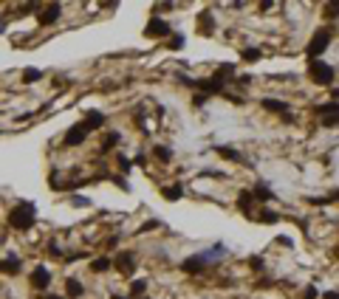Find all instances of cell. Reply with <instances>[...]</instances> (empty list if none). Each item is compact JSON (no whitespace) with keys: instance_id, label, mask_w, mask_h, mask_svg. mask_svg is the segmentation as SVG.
Returning a JSON list of instances; mask_svg holds the SVG:
<instances>
[{"instance_id":"cell-1","label":"cell","mask_w":339,"mask_h":299,"mask_svg":"<svg viewBox=\"0 0 339 299\" xmlns=\"http://www.w3.org/2000/svg\"><path fill=\"white\" fill-rule=\"evenodd\" d=\"M34 220H37V206H34L31 200H20V203H14V206H11V212H9L11 229L28 231L34 226Z\"/></svg>"},{"instance_id":"cell-2","label":"cell","mask_w":339,"mask_h":299,"mask_svg":"<svg viewBox=\"0 0 339 299\" xmlns=\"http://www.w3.org/2000/svg\"><path fill=\"white\" fill-rule=\"evenodd\" d=\"M308 79L314 82V85L331 88L334 79H337V71H334V65H328L325 59H311L308 62Z\"/></svg>"},{"instance_id":"cell-3","label":"cell","mask_w":339,"mask_h":299,"mask_svg":"<svg viewBox=\"0 0 339 299\" xmlns=\"http://www.w3.org/2000/svg\"><path fill=\"white\" fill-rule=\"evenodd\" d=\"M328 46H331V28H319V31H314L311 43H308V48H305V54H308V62H311V59H319V57H322V54L328 51Z\"/></svg>"},{"instance_id":"cell-4","label":"cell","mask_w":339,"mask_h":299,"mask_svg":"<svg viewBox=\"0 0 339 299\" xmlns=\"http://www.w3.org/2000/svg\"><path fill=\"white\" fill-rule=\"evenodd\" d=\"M113 265H116V271L124 276H133L136 274V254L133 251H119L116 254V260H113Z\"/></svg>"},{"instance_id":"cell-5","label":"cell","mask_w":339,"mask_h":299,"mask_svg":"<svg viewBox=\"0 0 339 299\" xmlns=\"http://www.w3.org/2000/svg\"><path fill=\"white\" fill-rule=\"evenodd\" d=\"M316 110H319L322 127H337L339 125V102H325V104H319Z\"/></svg>"},{"instance_id":"cell-6","label":"cell","mask_w":339,"mask_h":299,"mask_svg":"<svg viewBox=\"0 0 339 299\" xmlns=\"http://www.w3.org/2000/svg\"><path fill=\"white\" fill-rule=\"evenodd\" d=\"M28 279H31V288L34 291H48V285H51V271H48V268H45V265H34V271H31V276H28Z\"/></svg>"},{"instance_id":"cell-7","label":"cell","mask_w":339,"mask_h":299,"mask_svg":"<svg viewBox=\"0 0 339 299\" xmlns=\"http://www.w3.org/2000/svg\"><path fill=\"white\" fill-rule=\"evenodd\" d=\"M144 37H153V40H156V37H170V23L167 20H161V17H150V20H147V28H144Z\"/></svg>"},{"instance_id":"cell-8","label":"cell","mask_w":339,"mask_h":299,"mask_svg":"<svg viewBox=\"0 0 339 299\" xmlns=\"http://www.w3.org/2000/svg\"><path fill=\"white\" fill-rule=\"evenodd\" d=\"M85 138H88V130L79 122V125H74L65 136H62V144H65V147H79V144H85Z\"/></svg>"},{"instance_id":"cell-9","label":"cell","mask_w":339,"mask_h":299,"mask_svg":"<svg viewBox=\"0 0 339 299\" xmlns=\"http://www.w3.org/2000/svg\"><path fill=\"white\" fill-rule=\"evenodd\" d=\"M206 254H195V257H187L184 263H181V271H187V274H203L206 271Z\"/></svg>"},{"instance_id":"cell-10","label":"cell","mask_w":339,"mask_h":299,"mask_svg":"<svg viewBox=\"0 0 339 299\" xmlns=\"http://www.w3.org/2000/svg\"><path fill=\"white\" fill-rule=\"evenodd\" d=\"M105 125H108V116L102 113V110H88V113H85V119H82V127H85L88 133H93V130H102Z\"/></svg>"},{"instance_id":"cell-11","label":"cell","mask_w":339,"mask_h":299,"mask_svg":"<svg viewBox=\"0 0 339 299\" xmlns=\"http://www.w3.org/2000/svg\"><path fill=\"white\" fill-rule=\"evenodd\" d=\"M237 209L254 220V195H252V189H240L237 192Z\"/></svg>"},{"instance_id":"cell-12","label":"cell","mask_w":339,"mask_h":299,"mask_svg":"<svg viewBox=\"0 0 339 299\" xmlns=\"http://www.w3.org/2000/svg\"><path fill=\"white\" fill-rule=\"evenodd\" d=\"M59 14H62V6L59 3H51V6H45L43 12H40V25H51V23H56L59 20Z\"/></svg>"},{"instance_id":"cell-13","label":"cell","mask_w":339,"mask_h":299,"mask_svg":"<svg viewBox=\"0 0 339 299\" xmlns=\"http://www.w3.org/2000/svg\"><path fill=\"white\" fill-rule=\"evenodd\" d=\"M23 271V263H20V257H3L0 260V274H9V276H17Z\"/></svg>"},{"instance_id":"cell-14","label":"cell","mask_w":339,"mask_h":299,"mask_svg":"<svg viewBox=\"0 0 339 299\" xmlns=\"http://www.w3.org/2000/svg\"><path fill=\"white\" fill-rule=\"evenodd\" d=\"M260 104L266 107V110H271V113H288V104L282 102V99H260Z\"/></svg>"},{"instance_id":"cell-15","label":"cell","mask_w":339,"mask_h":299,"mask_svg":"<svg viewBox=\"0 0 339 299\" xmlns=\"http://www.w3.org/2000/svg\"><path fill=\"white\" fill-rule=\"evenodd\" d=\"M224 158H229V161H237V164H249L246 158H243V152H237L235 147H226V144H221V147H215Z\"/></svg>"},{"instance_id":"cell-16","label":"cell","mask_w":339,"mask_h":299,"mask_svg":"<svg viewBox=\"0 0 339 299\" xmlns=\"http://www.w3.org/2000/svg\"><path fill=\"white\" fill-rule=\"evenodd\" d=\"M252 195H254V200H260V203H269L271 198H274V192H271L266 184H260V181H257V184H254V189H252Z\"/></svg>"},{"instance_id":"cell-17","label":"cell","mask_w":339,"mask_h":299,"mask_svg":"<svg viewBox=\"0 0 339 299\" xmlns=\"http://www.w3.org/2000/svg\"><path fill=\"white\" fill-rule=\"evenodd\" d=\"M85 294V285L79 282V279H68L65 282V299H77Z\"/></svg>"},{"instance_id":"cell-18","label":"cell","mask_w":339,"mask_h":299,"mask_svg":"<svg viewBox=\"0 0 339 299\" xmlns=\"http://www.w3.org/2000/svg\"><path fill=\"white\" fill-rule=\"evenodd\" d=\"M111 268H113V260L111 257H105V254L90 263V271H93V274H105V271H111Z\"/></svg>"},{"instance_id":"cell-19","label":"cell","mask_w":339,"mask_h":299,"mask_svg":"<svg viewBox=\"0 0 339 299\" xmlns=\"http://www.w3.org/2000/svg\"><path fill=\"white\" fill-rule=\"evenodd\" d=\"M161 195H164V200H181V198H184V186H181V184L164 186V189H161Z\"/></svg>"},{"instance_id":"cell-20","label":"cell","mask_w":339,"mask_h":299,"mask_svg":"<svg viewBox=\"0 0 339 299\" xmlns=\"http://www.w3.org/2000/svg\"><path fill=\"white\" fill-rule=\"evenodd\" d=\"M254 220H260V223H266V226H274V223L280 220V215H277V212H271V209H260L257 215H254Z\"/></svg>"},{"instance_id":"cell-21","label":"cell","mask_w":339,"mask_h":299,"mask_svg":"<svg viewBox=\"0 0 339 299\" xmlns=\"http://www.w3.org/2000/svg\"><path fill=\"white\" fill-rule=\"evenodd\" d=\"M153 155H156L161 164H170L172 161V150L170 147H164V144H158V147H153Z\"/></svg>"},{"instance_id":"cell-22","label":"cell","mask_w":339,"mask_h":299,"mask_svg":"<svg viewBox=\"0 0 339 299\" xmlns=\"http://www.w3.org/2000/svg\"><path fill=\"white\" fill-rule=\"evenodd\" d=\"M43 79V71L40 68H26L23 71V82H26V85H34V82H40Z\"/></svg>"},{"instance_id":"cell-23","label":"cell","mask_w":339,"mask_h":299,"mask_svg":"<svg viewBox=\"0 0 339 299\" xmlns=\"http://www.w3.org/2000/svg\"><path fill=\"white\" fill-rule=\"evenodd\" d=\"M119 141H122V136H119V133H108V136H105V141H102V152H111L113 147H116V144H119Z\"/></svg>"},{"instance_id":"cell-24","label":"cell","mask_w":339,"mask_h":299,"mask_svg":"<svg viewBox=\"0 0 339 299\" xmlns=\"http://www.w3.org/2000/svg\"><path fill=\"white\" fill-rule=\"evenodd\" d=\"M147 291V279H133L130 282V297H141Z\"/></svg>"},{"instance_id":"cell-25","label":"cell","mask_w":339,"mask_h":299,"mask_svg":"<svg viewBox=\"0 0 339 299\" xmlns=\"http://www.w3.org/2000/svg\"><path fill=\"white\" fill-rule=\"evenodd\" d=\"M167 46L172 48V51H181V48L187 46V40H184V34H170V40H167Z\"/></svg>"},{"instance_id":"cell-26","label":"cell","mask_w":339,"mask_h":299,"mask_svg":"<svg viewBox=\"0 0 339 299\" xmlns=\"http://www.w3.org/2000/svg\"><path fill=\"white\" fill-rule=\"evenodd\" d=\"M240 57L246 59V62H254V59H260V57H263V51H260V48H246V51H243Z\"/></svg>"},{"instance_id":"cell-27","label":"cell","mask_w":339,"mask_h":299,"mask_svg":"<svg viewBox=\"0 0 339 299\" xmlns=\"http://www.w3.org/2000/svg\"><path fill=\"white\" fill-rule=\"evenodd\" d=\"M116 164H119V170H122V173H130V167H133V164H130V158H124V152H119V155H116Z\"/></svg>"},{"instance_id":"cell-28","label":"cell","mask_w":339,"mask_h":299,"mask_svg":"<svg viewBox=\"0 0 339 299\" xmlns=\"http://www.w3.org/2000/svg\"><path fill=\"white\" fill-rule=\"evenodd\" d=\"M325 17H328V20L339 17V3H328V6H325Z\"/></svg>"},{"instance_id":"cell-29","label":"cell","mask_w":339,"mask_h":299,"mask_svg":"<svg viewBox=\"0 0 339 299\" xmlns=\"http://www.w3.org/2000/svg\"><path fill=\"white\" fill-rule=\"evenodd\" d=\"M316 297H319V294H316V288H314V285H308V288L303 291V299H316Z\"/></svg>"},{"instance_id":"cell-30","label":"cell","mask_w":339,"mask_h":299,"mask_svg":"<svg viewBox=\"0 0 339 299\" xmlns=\"http://www.w3.org/2000/svg\"><path fill=\"white\" fill-rule=\"evenodd\" d=\"M249 263H252V268H254V271H263V268H266V265H263V260H260V257H252Z\"/></svg>"},{"instance_id":"cell-31","label":"cell","mask_w":339,"mask_h":299,"mask_svg":"<svg viewBox=\"0 0 339 299\" xmlns=\"http://www.w3.org/2000/svg\"><path fill=\"white\" fill-rule=\"evenodd\" d=\"M206 99H209V96H203V93H198V96L192 99V104H195V107H203V104H206Z\"/></svg>"},{"instance_id":"cell-32","label":"cell","mask_w":339,"mask_h":299,"mask_svg":"<svg viewBox=\"0 0 339 299\" xmlns=\"http://www.w3.org/2000/svg\"><path fill=\"white\" fill-rule=\"evenodd\" d=\"M71 203H74V206H90L88 198H71Z\"/></svg>"},{"instance_id":"cell-33","label":"cell","mask_w":339,"mask_h":299,"mask_svg":"<svg viewBox=\"0 0 339 299\" xmlns=\"http://www.w3.org/2000/svg\"><path fill=\"white\" fill-rule=\"evenodd\" d=\"M322 299H339V294H337V291H325V294H322Z\"/></svg>"},{"instance_id":"cell-34","label":"cell","mask_w":339,"mask_h":299,"mask_svg":"<svg viewBox=\"0 0 339 299\" xmlns=\"http://www.w3.org/2000/svg\"><path fill=\"white\" fill-rule=\"evenodd\" d=\"M40 299H65V297H56V294H43Z\"/></svg>"},{"instance_id":"cell-35","label":"cell","mask_w":339,"mask_h":299,"mask_svg":"<svg viewBox=\"0 0 339 299\" xmlns=\"http://www.w3.org/2000/svg\"><path fill=\"white\" fill-rule=\"evenodd\" d=\"M331 96H334V102H337V99H339V88H334V91H331Z\"/></svg>"},{"instance_id":"cell-36","label":"cell","mask_w":339,"mask_h":299,"mask_svg":"<svg viewBox=\"0 0 339 299\" xmlns=\"http://www.w3.org/2000/svg\"><path fill=\"white\" fill-rule=\"evenodd\" d=\"M334 257H337V260H339V243H337V246H334Z\"/></svg>"},{"instance_id":"cell-37","label":"cell","mask_w":339,"mask_h":299,"mask_svg":"<svg viewBox=\"0 0 339 299\" xmlns=\"http://www.w3.org/2000/svg\"><path fill=\"white\" fill-rule=\"evenodd\" d=\"M113 299H130V297H122V294H113Z\"/></svg>"},{"instance_id":"cell-38","label":"cell","mask_w":339,"mask_h":299,"mask_svg":"<svg viewBox=\"0 0 339 299\" xmlns=\"http://www.w3.org/2000/svg\"><path fill=\"white\" fill-rule=\"evenodd\" d=\"M141 299H150V297H141Z\"/></svg>"}]
</instances>
